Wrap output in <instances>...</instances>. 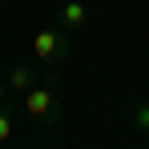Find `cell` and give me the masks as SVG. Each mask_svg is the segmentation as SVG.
<instances>
[{
    "label": "cell",
    "mask_w": 149,
    "mask_h": 149,
    "mask_svg": "<svg viewBox=\"0 0 149 149\" xmlns=\"http://www.w3.org/2000/svg\"><path fill=\"white\" fill-rule=\"evenodd\" d=\"M24 117L32 125H49V129H56V125H65V105H61V97L52 93L49 85H32L24 93Z\"/></svg>",
    "instance_id": "cell-1"
},
{
    "label": "cell",
    "mask_w": 149,
    "mask_h": 149,
    "mask_svg": "<svg viewBox=\"0 0 149 149\" xmlns=\"http://www.w3.org/2000/svg\"><path fill=\"white\" fill-rule=\"evenodd\" d=\"M69 52H73V32H65L61 24L56 28H40L32 36V56L40 65H49V69H61L69 61Z\"/></svg>",
    "instance_id": "cell-2"
},
{
    "label": "cell",
    "mask_w": 149,
    "mask_h": 149,
    "mask_svg": "<svg viewBox=\"0 0 149 149\" xmlns=\"http://www.w3.org/2000/svg\"><path fill=\"white\" fill-rule=\"evenodd\" d=\"M56 24L65 28V32H81V28L89 24V8H85L81 0H65V4L56 8Z\"/></svg>",
    "instance_id": "cell-3"
},
{
    "label": "cell",
    "mask_w": 149,
    "mask_h": 149,
    "mask_svg": "<svg viewBox=\"0 0 149 149\" xmlns=\"http://www.w3.org/2000/svg\"><path fill=\"white\" fill-rule=\"evenodd\" d=\"M4 81H8V89H12V97H24L28 89L36 85V69H32V65H12Z\"/></svg>",
    "instance_id": "cell-4"
},
{
    "label": "cell",
    "mask_w": 149,
    "mask_h": 149,
    "mask_svg": "<svg viewBox=\"0 0 149 149\" xmlns=\"http://www.w3.org/2000/svg\"><path fill=\"white\" fill-rule=\"evenodd\" d=\"M133 125H137V129L149 137V101H141V105L133 109Z\"/></svg>",
    "instance_id": "cell-5"
},
{
    "label": "cell",
    "mask_w": 149,
    "mask_h": 149,
    "mask_svg": "<svg viewBox=\"0 0 149 149\" xmlns=\"http://www.w3.org/2000/svg\"><path fill=\"white\" fill-rule=\"evenodd\" d=\"M4 141H12V113L0 105V145H4Z\"/></svg>",
    "instance_id": "cell-6"
},
{
    "label": "cell",
    "mask_w": 149,
    "mask_h": 149,
    "mask_svg": "<svg viewBox=\"0 0 149 149\" xmlns=\"http://www.w3.org/2000/svg\"><path fill=\"white\" fill-rule=\"evenodd\" d=\"M8 97H12V89H8V81H0V105H4Z\"/></svg>",
    "instance_id": "cell-7"
}]
</instances>
